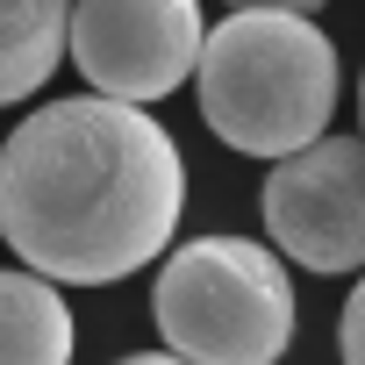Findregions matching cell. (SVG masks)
<instances>
[{"label": "cell", "mask_w": 365, "mask_h": 365, "mask_svg": "<svg viewBox=\"0 0 365 365\" xmlns=\"http://www.w3.org/2000/svg\"><path fill=\"white\" fill-rule=\"evenodd\" d=\"M187 215V165L136 101H43L0 143V237L58 287H115L165 258Z\"/></svg>", "instance_id": "obj_1"}, {"label": "cell", "mask_w": 365, "mask_h": 365, "mask_svg": "<svg viewBox=\"0 0 365 365\" xmlns=\"http://www.w3.org/2000/svg\"><path fill=\"white\" fill-rule=\"evenodd\" d=\"M201 122L244 158H294L329 136L336 43L294 8H237L201 51Z\"/></svg>", "instance_id": "obj_2"}, {"label": "cell", "mask_w": 365, "mask_h": 365, "mask_svg": "<svg viewBox=\"0 0 365 365\" xmlns=\"http://www.w3.org/2000/svg\"><path fill=\"white\" fill-rule=\"evenodd\" d=\"M158 336L194 365H279L294 344V279L279 244L194 237L158 265Z\"/></svg>", "instance_id": "obj_3"}, {"label": "cell", "mask_w": 365, "mask_h": 365, "mask_svg": "<svg viewBox=\"0 0 365 365\" xmlns=\"http://www.w3.org/2000/svg\"><path fill=\"white\" fill-rule=\"evenodd\" d=\"M201 0H72V65L108 101H165L201 72Z\"/></svg>", "instance_id": "obj_4"}, {"label": "cell", "mask_w": 365, "mask_h": 365, "mask_svg": "<svg viewBox=\"0 0 365 365\" xmlns=\"http://www.w3.org/2000/svg\"><path fill=\"white\" fill-rule=\"evenodd\" d=\"M258 215L279 258L308 272H365V143L322 136L294 158H272Z\"/></svg>", "instance_id": "obj_5"}, {"label": "cell", "mask_w": 365, "mask_h": 365, "mask_svg": "<svg viewBox=\"0 0 365 365\" xmlns=\"http://www.w3.org/2000/svg\"><path fill=\"white\" fill-rule=\"evenodd\" d=\"M72 308L43 272H0V365H72Z\"/></svg>", "instance_id": "obj_6"}, {"label": "cell", "mask_w": 365, "mask_h": 365, "mask_svg": "<svg viewBox=\"0 0 365 365\" xmlns=\"http://www.w3.org/2000/svg\"><path fill=\"white\" fill-rule=\"evenodd\" d=\"M72 51V0H0V108L29 101Z\"/></svg>", "instance_id": "obj_7"}, {"label": "cell", "mask_w": 365, "mask_h": 365, "mask_svg": "<svg viewBox=\"0 0 365 365\" xmlns=\"http://www.w3.org/2000/svg\"><path fill=\"white\" fill-rule=\"evenodd\" d=\"M336 344H344V365H365V279H358V287H351V301H344Z\"/></svg>", "instance_id": "obj_8"}, {"label": "cell", "mask_w": 365, "mask_h": 365, "mask_svg": "<svg viewBox=\"0 0 365 365\" xmlns=\"http://www.w3.org/2000/svg\"><path fill=\"white\" fill-rule=\"evenodd\" d=\"M115 365H194V358H179V351H136V358H115Z\"/></svg>", "instance_id": "obj_9"}, {"label": "cell", "mask_w": 365, "mask_h": 365, "mask_svg": "<svg viewBox=\"0 0 365 365\" xmlns=\"http://www.w3.org/2000/svg\"><path fill=\"white\" fill-rule=\"evenodd\" d=\"M237 8H294V15H315L322 0H237Z\"/></svg>", "instance_id": "obj_10"}, {"label": "cell", "mask_w": 365, "mask_h": 365, "mask_svg": "<svg viewBox=\"0 0 365 365\" xmlns=\"http://www.w3.org/2000/svg\"><path fill=\"white\" fill-rule=\"evenodd\" d=\"M358 108H365V79H358Z\"/></svg>", "instance_id": "obj_11"}]
</instances>
